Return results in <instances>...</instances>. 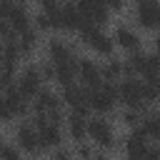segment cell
<instances>
[{
  "mask_svg": "<svg viewBox=\"0 0 160 160\" xmlns=\"http://www.w3.org/2000/svg\"><path fill=\"white\" fill-rule=\"evenodd\" d=\"M118 102V85L115 82H102L98 88H90L88 90V105L90 110H95L98 115H105L115 108Z\"/></svg>",
  "mask_w": 160,
  "mask_h": 160,
  "instance_id": "obj_1",
  "label": "cell"
},
{
  "mask_svg": "<svg viewBox=\"0 0 160 160\" xmlns=\"http://www.w3.org/2000/svg\"><path fill=\"white\" fill-rule=\"evenodd\" d=\"M118 100L125 108L142 110L145 112V100H142V80L140 78H125L118 85Z\"/></svg>",
  "mask_w": 160,
  "mask_h": 160,
  "instance_id": "obj_2",
  "label": "cell"
},
{
  "mask_svg": "<svg viewBox=\"0 0 160 160\" xmlns=\"http://www.w3.org/2000/svg\"><path fill=\"white\" fill-rule=\"evenodd\" d=\"M88 138L100 145V148H112L115 145V132H112V125L110 120H105L102 115H95L88 120Z\"/></svg>",
  "mask_w": 160,
  "mask_h": 160,
  "instance_id": "obj_3",
  "label": "cell"
},
{
  "mask_svg": "<svg viewBox=\"0 0 160 160\" xmlns=\"http://www.w3.org/2000/svg\"><path fill=\"white\" fill-rule=\"evenodd\" d=\"M88 25V20L80 15V8L75 0H68L60 5V30H68V32H80L82 28Z\"/></svg>",
  "mask_w": 160,
  "mask_h": 160,
  "instance_id": "obj_4",
  "label": "cell"
},
{
  "mask_svg": "<svg viewBox=\"0 0 160 160\" xmlns=\"http://www.w3.org/2000/svg\"><path fill=\"white\" fill-rule=\"evenodd\" d=\"M62 102L70 108V112H75V115H88V110H90V105H88V90L85 88H80V85H68V88H62Z\"/></svg>",
  "mask_w": 160,
  "mask_h": 160,
  "instance_id": "obj_5",
  "label": "cell"
},
{
  "mask_svg": "<svg viewBox=\"0 0 160 160\" xmlns=\"http://www.w3.org/2000/svg\"><path fill=\"white\" fill-rule=\"evenodd\" d=\"M15 145L22 150V152H30V155H38L42 150L40 145V138H38V130L30 125V122H20L15 128Z\"/></svg>",
  "mask_w": 160,
  "mask_h": 160,
  "instance_id": "obj_6",
  "label": "cell"
},
{
  "mask_svg": "<svg viewBox=\"0 0 160 160\" xmlns=\"http://www.w3.org/2000/svg\"><path fill=\"white\" fill-rule=\"evenodd\" d=\"M78 2V8H80V15L88 20V22H92V25H105L108 20H110V10L105 8V2L102 0H75Z\"/></svg>",
  "mask_w": 160,
  "mask_h": 160,
  "instance_id": "obj_7",
  "label": "cell"
},
{
  "mask_svg": "<svg viewBox=\"0 0 160 160\" xmlns=\"http://www.w3.org/2000/svg\"><path fill=\"white\" fill-rule=\"evenodd\" d=\"M15 85L20 88V92H22L25 98H35V95L42 90V75H40L38 65H28V68L20 72V78H18Z\"/></svg>",
  "mask_w": 160,
  "mask_h": 160,
  "instance_id": "obj_8",
  "label": "cell"
},
{
  "mask_svg": "<svg viewBox=\"0 0 160 160\" xmlns=\"http://www.w3.org/2000/svg\"><path fill=\"white\" fill-rule=\"evenodd\" d=\"M78 78L82 80V85L90 90V88H98L102 85V75H100V65L92 60V58H78Z\"/></svg>",
  "mask_w": 160,
  "mask_h": 160,
  "instance_id": "obj_9",
  "label": "cell"
},
{
  "mask_svg": "<svg viewBox=\"0 0 160 160\" xmlns=\"http://www.w3.org/2000/svg\"><path fill=\"white\" fill-rule=\"evenodd\" d=\"M145 148H148V135H145V130L138 125V128H132V130L128 132V138H125V152H128L130 160H138V158L145 155Z\"/></svg>",
  "mask_w": 160,
  "mask_h": 160,
  "instance_id": "obj_10",
  "label": "cell"
},
{
  "mask_svg": "<svg viewBox=\"0 0 160 160\" xmlns=\"http://www.w3.org/2000/svg\"><path fill=\"white\" fill-rule=\"evenodd\" d=\"M158 8L160 2L158 0H148V2H140L138 10H135V22L145 30H152L155 22H158Z\"/></svg>",
  "mask_w": 160,
  "mask_h": 160,
  "instance_id": "obj_11",
  "label": "cell"
},
{
  "mask_svg": "<svg viewBox=\"0 0 160 160\" xmlns=\"http://www.w3.org/2000/svg\"><path fill=\"white\" fill-rule=\"evenodd\" d=\"M112 42L120 45L122 50H130V52H138V50H140V35H138L132 28H128V25H118V28H115Z\"/></svg>",
  "mask_w": 160,
  "mask_h": 160,
  "instance_id": "obj_12",
  "label": "cell"
},
{
  "mask_svg": "<svg viewBox=\"0 0 160 160\" xmlns=\"http://www.w3.org/2000/svg\"><path fill=\"white\" fill-rule=\"evenodd\" d=\"M75 78H78V58H68V60L55 62V82L68 88L75 82Z\"/></svg>",
  "mask_w": 160,
  "mask_h": 160,
  "instance_id": "obj_13",
  "label": "cell"
},
{
  "mask_svg": "<svg viewBox=\"0 0 160 160\" xmlns=\"http://www.w3.org/2000/svg\"><path fill=\"white\" fill-rule=\"evenodd\" d=\"M32 108H35V112L50 115L52 110H60V108H62V98H60L58 92H52V90H40V92L35 95Z\"/></svg>",
  "mask_w": 160,
  "mask_h": 160,
  "instance_id": "obj_14",
  "label": "cell"
},
{
  "mask_svg": "<svg viewBox=\"0 0 160 160\" xmlns=\"http://www.w3.org/2000/svg\"><path fill=\"white\" fill-rule=\"evenodd\" d=\"M2 95H5V102L12 108V112H15V115H20V118H22V115H28V110H30L28 98L20 92V88H18L15 82H10V85L5 88V92H2Z\"/></svg>",
  "mask_w": 160,
  "mask_h": 160,
  "instance_id": "obj_15",
  "label": "cell"
},
{
  "mask_svg": "<svg viewBox=\"0 0 160 160\" xmlns=\"http://www.w3.org/2000/svg\"><path fill=\"white\" fill-rule=\"evenodd\" d=\"M38 138H40L42 150L45 148H60L62 145V128L55 122H45L42 128H38Z\"/></svg>",
  "mask_w": 160,
  "mask_h": 160,
  "instance_id": "obj_16",
  "label": "cell"
},
{
  "mask_svg": "<svg viewBox=\"0 0 160 160\" xmlns=\"http://www.w3.org/2000/svg\"><path fill=\"white\" fill-rule=\"evenodd\" d=\"M48 55L52 62H60V60H68V58H75V50L70 42H65L62 38H50L48 40Z\"/></svg>",
  "mask_w": 160,
  "mask_h": 160,
  "instance_id": "obj_17",
  "label": "cell"
},
{
  "mask_svg": "<svg viewBox=\"0 0 160 160\" xmlns=\"http://www.w3.org/2000/svg\"><path fill=\"white\" fill-rule=\"evenodd\" d=\"M8 22H10V28H12V32L15 35H20V32H25V30H30V15H28V10L25 8H20V5H15L12 8V12H10V18H8Z\"/></svg>",
  "mask_w": 160,
  "mask_h": 160,
  "instance_id": "obj_18",
  "label": "cell"
},
{
  "mask_svg": "<svg viewBox=\"0 0 160 160\" xmlns=\"http://www.w3.org/2000/svg\"><path fill=\"white\" fill-rule=\"evenodd\" d=\"M65 122H68V132H70V138H72L75 142H78V140H85V135H88V118L70 112V118H68Z\"/></svg>",
  "mask_w": 160,
  "mask_h": 160,
  "instance_id": "obj_19",
  "label": "cell"
},
{
  "mask_svg": "<svg viewBox=\"0 0 160 160\" xmlns=\"http://www.w3.org/2000/svg\"><path fill=\"white\" fill-rule=\"evenodd\" d=\"M100 75H102V82H115V80H120L122 78V60H118V58H108V62L105 65H100Z\"/></svg>",
  "mask_w": 160,
  "mask_h": 160,
  "instance_id": "obj_20",
  "label": "cell"
},
{
  "mask_svg": "<svg viewBox=\"0 0 160 160\" xmlns=\"http://www.w3.org/2000/svg\"><path fill=\"white\" fill-rule=\"evenodd\" d=\"M142 100L145 102H160V75L142 80Z\"/></svg>",
  "mask_w": 160,
  "mask_h": 160,
  "instance_id": "obj_21",
  "label": "cell"
},
{
  "mask_svg": "<svg viewBox=\"0 0 160 160\" xmlns=\"http://www.w3.org/2000/svg\"><path fill=\"white\" fill-rule=\"evenodd\" d=\"M140 128L145 130L148 138L160 140V115H158V112H142V122H140Z\"/></svg>",
  "mask_w": 160,
  "mask_h": 160,
  "instance_id": "obj_22",
  "label": "cell"
},
{
  "mask_svg": "<svg viewBox=\"0 0 160 160\" xmlns=\"http://www.w3.org/2000/svg\"><path fill=\"white\" fill-rule=\"evenodd\" d=\"M38 38H40V35H38V30H32V28H30V30H25V32H20V40H18L20 52H22V55H30V52L38 48V42H40Z\"/></svg>",
  "mask_w": 160,
  "mask_h": 160,
  "instance_id": "obj_23",
  "label": "cell"
},
{
  "mask_svg": "<svg viewBox=\"0 0 160 160\" xmlns=\"http://www.w3.org/2000/svg\"><path fill=\"white\" fill-rule=\"evenodd\" d=\"M120 120L128 125V128H138L142 122V110H132V108H125V112L120 115Z\"/></svg>",
  "mask_w": 160,
  "mask_h": 160,
  "instance_id": "obj_24",
  "label": "cell"
},
{
  "mask_svg": "<svg viewBox=\"0 0 160 160\" xmlns=\"http://www.w3.org/2000/svg\"><path fill=\"white\" fill-rule=\"evenodd\" d=\"M92 145L88 142V140H78L75 142V155H78V160H90L92 158Z\"/></svg>",
  "mask_w": 160,
  "mask_h": 160,
  "instance_id": "obj_25",
  "label": "cell"
},
{
  "mask_svg": "<svg viewBox=\"0 0 160 160\" xmlns=\"http://www.w3.org/2000/svg\"><path fill=\"white\" fill-rule=\"evenodd\" d=\"M20 152H22V150H20L18 145H5V148L0 150V160H22Z\"/></svg>",
  "mask_w": 160,
  "mask_h": 160,
  "instance_id": "obj_26",
  "label": "cell"
},
{
  "mask_svg": "<svg viewBox=\"0 0 160 160\" xmlns=\"http://www.w3.org/2000/svg\"><path fill=\"white\" fill-rule=\"evenodd\" d=\"M38 70H40L42 80H55V62H52V60H42V62L38 65Z\"/></svg>",
  "mask_w": 160,
  "mask_h": 160,
  "instance_id": "obj_27",
  "label": "cell"
},
{
  "mask_svg": "<svg viewBox=\"0 0 160 160\" xmlns=\"http://www.w3.org/2000/svg\"><path fill=\"white\" fill-rule=\"evenodd\" d=\"M15 118H18V115L12 112V108H10V105L5 102V98H2V102H0V122H2V125H8V122H12Z\"/></svg>",
  "mask_w": 160,
  "mask_h": 160,
  "instance_id": "obj_28",
  "label": "cell"
},
{
  "mask_svg": "<svg viewBox=\"0 0 160 160\" xmlns=\"http://www.w3.org/2000/svg\"><path fill=\"white\" fill-rule=\"evenodd\" d=\"M32 22H35V28H38V30H52V22H50V18H48L42 10L32 18Z\"/></svg>",
  "mask_w": 160,
  "mask_h": 160,
  "instance_id": "obj_29",
  "label": "cell"
},
{
  "mask_svg": "<svg viewBox=\"0 0 160 160\" xmlns=\"http://www.w3.org/2000/svg\"><path fill=\"white\" fill-rule=\"evenodd\" d=\"M142 160H160V145H148Z\"/></svg>",
  "mask_w": 160,
  "mask_h": 160,
  "instance_id": "obj_30",
  "label": "cell"
},
{
  "mask_svg": "<svg viewBox=\"0 0 160 160\" xmlns=\"http://www.w3.org/2000/svg\"><path fill=\"white\" fill-rule=\"evenodd\" d=\"M52 160H70V150L68 148H55V155H52Z\"/></svg>",
  "mask_w": 160,
  "mask_h": 160,
  "instance_id": "obj_31",
  "label": "cell"
},
{
  "mask_svg": "<svg viewBox=\"0 0 160 160\" xmlns=\"http://www.w3.org/2000/svg\"><path fill=\"white\" fill-rule=\"evenodd\" d=\"M102 2H105L108 10H118V12L125 8V0H102Z\"/></svg>",
  "mask_w": 160,
  "mask_h": 160,
  "instance_id": "obj_32",
  "label": "cell"
},
{
  "mask_svg": "<svg viewBox=\"0 0 160 160\" xmlns=\"http://www.w3.org/2000/svg\"><path fill=\"white\" fill-rule=\"evenodd\" d=\"M35 2L42 8V12H45V10H50V8H55V5H60L58 0H35Z\"/></svg>",
  "mask_w": 160,
  "mask_h": 160,
  "instance_id": "obj_33",
  "label": "cell"
},
{
  "mask_svg": "<svg viewBox=\"0 0 160 160\" xmlns=\"http://www.w3.org/2000/svg\"><path fill=\"white\" fill-rule=\"evenodd\" d=\"M90 160H110V158H108L105 152H92V158H90Z\"/></svg>",
  "mask_w": 160,
  "mask_h": 160,
  "instance_id": "obj_34",
  "label": "cell"
},
{
  "mask_svg": "<svg viewBox=\"0 0 160 160\" xmlns=\"http://www.w3.org/2000/svg\"><path fill=\"white\" fill-rule=\"evenodd\" d=\"M12 2H15V5H20V8H25V2H28V0H12Z\"/></svg>",
  "mask_w": 160,
  "mask_h": 160,
  "instance_id": "obj_35",
  "label": "cell"
},
{
  "mask_svg": "<svg viewBox=\"0 0 160 160\" xmlns=\"http://www.w3.org/2000/svg\"><path fill=\"white\" fill-rule=\"evenodd\" d=\"M5 148V138H2V132H0V150Z\"/></svg>",
  "mask_w": 160,
  "mask_h": 160,
  "instance_id": "obj_36",
  "label": "cell"
},
{
  "mask_svg": "<svg viewBox=\"0 0 160 160\" xmlns=\"http://www.w3.org/2000/svg\"><path fill=\"white\" fill-rule=\"evenodd\" d=\"M155 28H160V8H158V22H155Z\"/></svg>",
  "mask_w": 160,
  "mask_h": 160,
  "instance_id": "obj_37",
  "label": "cell"
},
{
  "mask_svg": "<svg viewBox=\"0 0 160 160\" xmlns=\"http://www.w3.org/2000/svg\"><path fill=\"white\" fill-rule=\"evenodd\" d=\"M135 2H138V5H140V2H148V0H135Z\"/></svg>",
  "mask_w": 160,
  "mask_h": 160,
  "instance_id": "obj_38",
  "label": "cell"
},
{
  "mask_svg": "<svg viewBox=\"0 0 160 160\" xmlns=\"http://www.w3.org/2000/svg\"><path fill=\"white\" fill-rule=\"evenodd\" d=\"M2 98H5V95H2V92H0V102H2Z\"/></svg>",
  "mask_w": 160,
  "mask_h": 160,
  "instance_id": "obj_39",
  "label": "cell"
},
{
  "mask_svg": "<svg viewBox=\"0 0 160 160\" xmlns=\"http://www.w3.org/2000/svg\"><path fill=\"white\" fill-rule=\"evenodd\" d=\"M0 2H8V0H0Z\"/></svg>",
  "mask_w": 160,
  "mask_h": 160,
  "instance_id": "obj_40",
  "label": "cell"
},
{
  "mask_svg": "<svg viewBox=\"0 0 160 160\" xmlns=\"http://www.w3.org/2000/svg\"><path fill=\"white\" fill-rule=\"evenodd\" d=\"M138 160H142V158H138Z\"/></svg>",
  "mask_w": 160,
  "mask_h": 160,
  "instance_id": "obj_41",
  "label": "cell"
},
{
  "mask_svg": "<svg viewBox=\"0 0 160 160\" xmlns=\"http://www.w3.org/2000/svg\"><path fill=\"white\" fill-rule=\"evenodd\" d=\"M158 115H160V112H158Z\"/></svg>",
  "mask_w": 160,
  "mask_h": 160,
  "instance_id": "obj_42",
  "label": "cell"
}]
</instances>
